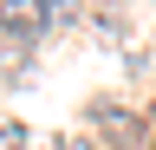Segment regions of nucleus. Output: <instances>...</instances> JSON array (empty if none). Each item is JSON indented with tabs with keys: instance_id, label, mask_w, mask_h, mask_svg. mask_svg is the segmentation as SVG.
<instances>
[{
	"instance_id": "nucleus-1",
	"label": "nucleus",
	"mask_w": 156,
	"mask_h": 150,
	"mask_svg": "<svg viewBox=\"0 0 156 150\" xmlns=\"http://www.w3.org/2000/svg\"><path fill=\"white\" fill-rule=\"evenodd\" d=\"M46 0H7V7H0V26H7L13 33V39H26V33H39V26H46Z\"/></svg>"
},
{
	"instance_id": "nucleus-2",
	"label": "nucleus",
	"mask_w": 156,
	"mask_h": 150,
	"mask_svg": "<svg viewBox=\"0 0 156 150\" xmlns=\"http://www.w3.org/2000/svg\"><path fill=\"white\" fill-rule=\"evenodd\" d=\"M0 150H26V130H20V124H0Z\"/></svg>"
}]
</instances>
